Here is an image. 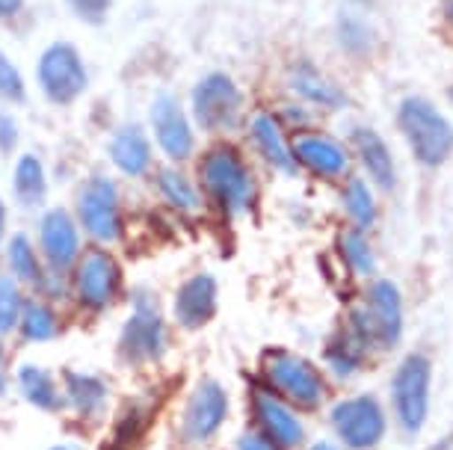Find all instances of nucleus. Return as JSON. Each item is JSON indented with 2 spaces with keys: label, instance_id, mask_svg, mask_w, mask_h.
Wrapping results in <instances>:
<instances>
[{
  "label": "nucleus",
  "instance_id": "nucleus-17",
  "mask_svg": "<svg viewBox=\"0 0 453 450\" xmlns=\"http://www.w3.org/2000/svg\"><path fill=\"white\" fill-rule=\"evenodd\" d=\"M107 155L125 178H142L149 175L151 164H155V149H151L149 133L140 125H122L113 131L107 142Z\"/></svg>",
  "mask_w": 453,
  "mask_h": 450
},
{
  "label": "nucleus",
  "instance_id": "nucleus-24",
  "mask_svg": "<svg viewBox=\"0 0 453 450\" xmlns=\"http://www.w3.org/2000/svg\"><path fill=\"white\" fill-rule=\"evenodd\" d=\"M155 184H157L160 199L173 210H178V214H196V210L202 208V196H199V190H196V184L178 166L157 169Z\"/></svg>",
  "mask_w": 453,
  "mask_h": 450
},
{
  "label": "nucleus",
  "instance_id": "nucleus-34",
  "mask_svg": "<svg viewBox=\"0 0 453 450\" xmlns=\"http://www.w3.org/2000/svg\"><path fill=\"white\" fill-rule=\"evenodd\" d=\"M68 10L74 12V19L83 24H104L110 15L113 0H65Z\"/></svg>",
  "mask_w": 453,
  "mask_h": 450
},
{
  "label": "nucleus",
  "instance_id": "nucleus-36",
  "mask_svg": "<svg viewBox=\"0 0 453 450\" xmlns=\"http://www.w3.org/2000/svg\"><path fill=\"white\" fill-rule=\"evenodd\" d=\"M234 450H279L267 436H258V432H243L241 439H237Z\"/></svg>",
  "mask_w": 453,
  "mask_h": 450
},
{
  "label": "nucleus",
  "instance_id": "nucleus-3",
  "mask_svg": "<svg viewBox=\"0 0 453 450\" xmlns=\"http://www.w3.org/2000/svg\"><path fill=\"white\" fill-rule=\"evenodd\" d=\"M36 83L45 101L54 107H72L74 101H81L89 89V72L81 50L72 42H50L39 54Z\"/></svg>",
  "mask_w": 453,
  "mask_h": 450
},
{
  "label": "nucleus",
  "instance_id": "nucleus-44",
  "mask_svg": "<svg viewBox=\"0 0 453 450\" xmlns=\"http://www.w3.org/2000/svg\"><path fill=\"white\" fill-rule=\"evenodd\" d=\"M450 98H453V89H450Z\"/></svg>",
  "mask_w": 453,
  "mask_h": 450
},
{
  "label": "nucleus",
  "instance_id": "nucleus-12",
  "mask_svg": "<svg viewBox=\"0 0 453 450\" xmlns=\"http://www.w3.org/2000/svg\"><path fill=\"white\" fill-rule=\"evenodd\" d=\"M332 430L349 450H373L386 439V412L371 394L347 397L332 409Z\"/></svg>",
  "mask_w": 453,
  "mask_h": 450
},
{
  "label": "nucleus",
  "instance_id": "nucleus-33",
  "mask_svg": "<svg viewBox=\"0 0 453 450\" xmlns=\"http://www.w3.org/2000/svg\"><path fill=\"white\" fill-rule=\"evenodd\" d=\"M338 39L341 48L349 50V54H365L367 45H371V30L365 27V21L353 19V15H344L338 21Z\"/></svg>",
  "mask_w": 453,
  "mask_h": 450
},
{
  "label": "nucleus",
  "instance_id": "nucleus-43",
  "mask_svg": "<svg viewBox=\"0 0 453 450\" xmlns=\"http://www.w3.org/2000/svg\"><path fill=\"white\" fill-rule=\"evenodd\" d=\"M48 450H81L78 445H57V447H48Z\"/></svg>",
  "mask_w": 453,
  "mask_h": 450
},
{
  "label": "nucleus",
  "instance_id": "nucleus-19",
  "mask_svg": "<svg viewBox=\"0 0 453 450\" xmlns=\"http://www.w3.org/2000/svg\"><path fill=\"white\" fill-rule=\"evenodd\" d=\"M250 137L255 142V149L261 151L264 160H267L273 169H281L285 175H294L296 160H294V155H290V146H288V140H285V131H281V125L276 122V118H273L270 113L252 116Z\"/></svg>",
  "mask_w": 453,
  "mask_h": 450
},
{
  "label": "nucleus",
  "instance_id": "nucleus-10",
  "mask_svg": "<svg viewBox=\"0 0 453 450\" xmlns=\"http://www.w3.org/2000/svg\"><path fill=\"white\" fill-rule=\"evenodd\" d=\"M149 125L166 160L184 164L196 151V125L173 92H157L149 104Z\"/></svg>",
  "mask_w": 453,
  "mask_h": 450
},
{
  "label": "nucleus",
  "instance_id": "nucleus-35",
  "mask_svg": "<svg viewBox=\"0 0 453 450\" xmlns=\"http://www.w3.org/2000/svg\"><path fill=\"white\" fill-rule=\"evenodd\" d=\"M19 146V122L12 118V113H0V151L12 155Z\"/></svg>",
  "mask_w": 453,
  "mask_h": 450
},
{
  "label": "nucleus",
  "instance_id": "nucleus-26",
  "mask_svg": "<svg viewBox=\"0 0 453 450\" xmlns=\"http://www.w3.org/2000/svg\"><path fill=\"white\" fill-rule=\"evenodd\" d=\"M6 264H10V276L19 285H36L42 287V264H39V255L36 246L27 234H12L10 243H6Z\"/></svg>",
  "mask_w": 453,
  "mask_h": 450
},
{
  "label": "nucleus",
  "instance_id": "nucleus-5",
  "mask_svg": "<svg viewBox=\"0 0 453 450\" xmlns=\"http://www.w3.org/2000/svg\"><path fill=\"white\" fill-rule=\"evenodd\" d=\"M243 113V92L232 74L211 72L196 80L190 92V118L204 133L232 131Z\"/></svg>",
  "mask_w": 453,
  "mask_h": 450
},
{
  "label": "nucleus",
  "instance_id": "nucleus-42",
  "mask_svg": "<svg viewBox=\"0 0 453 450\" xmlns=\"http://www.w3.org/2000/svg\"><path fill=\"white\" fill-rule=\"evenodd\" d=\"M309 450H338V447L332 445V441H314V445H311Z\"/></svg>",
  "mask_w": 453,
  "mask_h": 450
},
{
  "label": "nucleus",
  "instance_id": "nucleus-25",
  "mask_svg": "<svg viewBox=\"0 0 453 450\" xmlns=\"http://www.w3.org/2000/svg\"><path fill=\"white\" fill-rule=\"evenodd\" d=\"M15 382H19L24 400L42 412H54L59 409V403H63L57 379L50 377L45 368H39V364H21L19 373H15Z\"/></svg>",
  "mask_w": 453,
  "mask_h": 450
},
{
  "label": "nucleus",
  "instance_id": "nucleus-15",
  "mask_svg": "<svg viewBox=\"0 0 453 450\" xmlns=\"http://www.w3.org/2000/svg\"><path fill=\"white\" fill-rule=\"evenodd\" d=\"M252 409H255V418L261 423L264 436L279 450H296L303 445V439H305L303 421L296 418L290 403L281 400L279 394L267 392V388H258V392L252 394Z\"/></svg>",
  "mask_w": 453,
  "mask_h": 450
},
{
  "label": "nucleus",
  "instance_id": "nucleus-41",
  "mask_svg": "<svg viewBox=\"0 0 453 450\" xmlns=\"http://www.w3.org/2000/svg\"><path fill=\"white\" fill-rule=\"evenodd\" d=\"M430 450H453V436H444L441 441H435Z\"/></svg>",
  "mask_w": 453,
  "mask_h": 450
},
{
  "label": "nucleus",
  "instance_id": "nucleus-38",
  "mask_svg": "<svg viewBox=\"0 0 453 450\" xmlns=\"http://www.w3.org/2000/svg\"><path fill=\"white\" fill-rule=\"evenodd\" d=\"M439 6H441V19L444 24L453 30V0H439Z\"/></svg>",
  "mask_w": 453,
  "mask_h": 450
},
{
  "label": "nucleus",
  "instance_id": "nucleus-28",
  "mask_svg": "<svg viewBox=\"0 0 453 450\" xmlns=\"http://www.w3.org/2000/svg\"><path fill=\"white\" fill-rule=\"evenodd\" d=\"M344 210L358 228H371L376 219V202L373 193L362 178H349V184L344 187Z\"/></svg>",
  "mask_w": 453,
  "mask_h": 450
},
{
  "label": "nucleus",
  "instance_id": "nucleus-2",
  "mask_svg": "<svg viewBox=\"0 0 453 450\" xmlns=\"http://www.w3.org/2000/svg\"><path fill=\"white\" fill-rule=\"evenodd\" d=\"M397 122L424 166H441L453 155V125L426 98H406L397 110Z\"/></svg>",
  "mask_w": 453,
  "mask_h": 450
},
{
  "label": "nucleus",
  "instance_id": "nucleus-29",
  "mask_svg": "<svg viewBox=\"0 0 453 450\" xmlns=\"http://www.w3.org/2000/svg\"><path fill=\"white\" fill-rule=\"evenodd\" d=\"M21 309H24L21 285L12 276H0V335L12 332L19 326Z\"/></svg>",
  "mask_w": 453,
  "mask_h": 450
},
{
  "label": "nucleus",
  "instance_id": "nucleus-13",
  "mask_svg": "<svg viewBox=\"0 0 453 450\" xmlns=\"http://www.w3.org/2000/svg\"><path fill=\"white\" fill-rule=\"evenodd\" d=\"M39 249L42 258L48 261V273L65 276L83 255L78 219L63 208L45 210L39 219Z\"/></svg>",
  "mask_w": 453,
  "mask_h": 450
},
{
  "label": "nucleus",
  "instance_id": "nucleus-32",
  "mask_svg": "<svg viewBox=\"0 0 453 450\" xmlns=\"http://www.w3.org/2000/svg\"><path fill=\"white\" fill-rule=\"evenodd\" d=\"M362 350L365 347L358 344L353 335H347L344 341H335L326 353L329 368L335 370L338 377H353V373H358V364H362Z\"/></svg>",
  "mask_w": 453,
  "mask_h": 450
},
{
  "label": "nucleus",
  "instance_id": "nucleus-40",
  "mask_svg": "<svg viewBox=\"0 0 453 450\" xmlns=\"http://www.w3.org/2000/svg\"><path fill=\"white\" fill-rule=\"evenodd\" d=\"M6 392V368H4V347H0V394Z\"/></svg>",
  "mask_w": 453,
  "mask_h": 450
},
{
  "label": "nucleus",
  "instance_id": "nucleus-6",
  "mask_svg": "<svg viewBox=\"0 0 453 450\" xmlns=\"http://www.w3.org/2000/svg\"><path fill=\"white\" fill-rule=\"evenodd\" d=\"M430 382L433 364L424 353H409L397 364L391 379V400H395V418L406 436H418L430 418Z\"/></svg>",
  "mask_w": 453,
  "mask_h": 450
},
{
  "label": "nucleus",
  "instance_id": "nucleus-8",
  "mask_svg": "<svg viewBox=\"0 0 453 450\" xmlns=\"http://www.w3.org/2000/svg\"><path fill=\"white\" fill-rule=\"evenodd\" d=\"M264 377L285 403L303 406V409H314L326 397V382H323L320 370L314 368L309 359L288 350H273L264 359Z\"/></svg>",
  "mask_w": 453,
  "mask_h": 450
},
{
  "label": "nucleus",
  "instance_id": "nucleus-1",
  "mask_svg": "<svg viewBox=\"0 0 453 450\" xmlns=\"http://www.w3.org/2000/svg\"><path fill=\"white\" fill-rule=\"evenodd\" d=\"M199 184L226 217H243L255 205V178L232 146L204 151L199 160Z\"/></svg>",
  "mask_w": 453,
  "mask_h": 450
},
{
  "label": "nucleus",
  "instance_id": "nucleus-21",
  "mask_svg": "<svg viewBox=\"0 0 453 450\" xmlns=\"http://www.w3.org/2000/svg\"><path fill=\"white\" fill-rule=\"evenodd\" d=\"M65 400L74 412L83 415V418H96V415L104 412L107 406V382L96 377V373L87 370H65Z\"/></svg>",
  "mask_w": 453,
  "mask_h": 450
},
{
  "label": "nucleus",
  "instance_id": "nucleus-7",
  "mask_svg": "<svg viewBox=\"0 0 453 450\" xmlns=\"http://www.w3.org/2000/svg\"><path fill=\"white\" fill-rule=\"evenodd\" d=\"M78 225L101 246H113L122 240V196L113 178L92 175L78 190Z\"/></svg>",
  "mask_w": 453,
  "mask_h": 450
},
{
  "label": "nucleus",
  "instance_id": "nucleus-27",
  "mask_svg": "<svg viewBox=\"0 0 453 450\" xmlns=\"http://www.w3.org/2000/svg\"><path fill=\"white\" fill-rule=\"evenodd\" d=\"M19 329L30 344L54 341V338L59 335V320H57V314L50 305L39 302V300H30V302H24V309H21Z\"/></svg>",
  "mask_w": 453,
  "mask_h": 450
},
{
  "label": "nucleus",
  "instance_id": "nucleus-31",
  "mask_svg": "<svg viewBox=\"0 0 453 450\" xmlns=\"http://www.w3.org/2000/svg\"><path fill=\"white\" fill-rule=\"evenodd\" d=\"M0 101H6V104H12V107H19L27 101V83H24V74L4 50H0Z\"/></svg>",
  "mask_w": 453,
  "mask_h": 450
},
{
  "label": "nucleus",
  "instance_id": "nucleus-39",
  "mask_svg": "<svg viewBox=\"0 0 453 450\" xmlns=\"http://www.w3.org/2000/svg\"><path fill=\"white\" fill-rule=\"evenodd\" d=\"M6 237V205H4V196H0V243Z\"/></svg>",
  "mask_w": 453,
  "mask_h": 450
},
{
  "label": "nucleus",
  "instance_id": "nucleus-16",
  "mask_svg": "<svg viewBox=\"0 0 453 450\" xmlns=\"http://www.w3.org/2000/svg\"><path fill=\"white\" fill-rule=\"evenodd\" d=\"M219 305V285L211 273H196L175 291L173 314L175 324L184 329H202L211 324Z\"/></svg>",
  "mask_w": 453,
  "mask_h": 450
},
{
  "label": "nucleus",
  "instance_id": "nucleus-23",
  "mask_svg": "<svg viewBox=\"0 0 453 450\" xmlns=\"http://www.w3.org/2000/svg\"><path fill=\"white\" fill-rule=\"evenodd\" d=\"M12 193L24 208H39L48 196V172L36 155H21L12 169Z\"/></svg>",
  "mask_w": 453,
  "mask_h": 450
},
{
  "label": "nucleus",
  "instance_id": "nucleus-30",
  "mask_svg": "<svg viewBox=\"0 0 453 450\" xmlns=\"http://www.w3.org/2000/svg\"><path fill=\"white\" fill-rule=\"evenodd\" d=\"M341 252H344V261L349 264L356 276H371L376 261H373V252H371V243L362 232H347L341 237Z\"/></svg>",
  "mask_w": 453,
  "mask_h": 450
},
{
  "label": "nucleus",
  "instance_id": "nucleus-11",
  "mask_svg": "<svg viewBox=\"0 0 453 450\" xmlns=\"http://www.w3.org/2000/svg\"><path fill=\"white\" fill-rule=\"evenodd\" d=\"M72 285L83 309L104 311L116 302L119 291H122V267L107 249H92L78 258Z\"/></svg>",
  "mask_w": 453,
  "mask_h": 450
},
{
  "label": "nucleus",
  "instance_id": "nucleus-22",
  "mask_svg": "<svg viewBox=\"0 0 453 450\" xmlns=\"http://www.w3.org/2000/svg\"><path fill=\"white\" fill-rule=\"evenodd\" d=\"M353 146H356L358 160L365 164L373 181L380 184L382 190H391V187H395V160H391L386 140H382L373 127H356Z\"/></svg>",
  "mask_w": 453,
  "mask_h": 450
},
{
  "label": "nucleus",
  "instance_id": "nucleus-37",
  "mask_svg": "<svg viewBox=\"0 0 453 450\" xmlns=\"http://www.w3.org/2000/svg\"><path fill=\"white\" fill-rule=\"evenodd\" d=\"M24 12V0H0V21H15Z\"/></svg>",
  "mask_w": 453,
  "mask_h": 450
},
{
  "label": "nucleus",
  "instance_id": "nucleus-4",
  "mask_svg": "<svg viewBox=\"0 0 453 450\" xmlns=\"http://www.w3.org/2000/svg\"><path fill=\"white\" fill-rule=\"evenodd\" d=\"M349 335L362 347H395L400 341V335H403V300H400L395 282L380 278L371 285L365 305L349 317Z\"/></svg>",
  "mask_w": 453,
  "mask_h": 450
},
{
  "label": "nucleus",
  "instance_id": "nucleus-18",
  "mask_svg": "<svg viewBox=\"0 0 453 450\" xmlns=\"http://www.w3.org/2000/svg\"><path fill=\"white\" fill-rule=\"evenodd\" d=\"M290 155L303 169H309L318 178H341L347 172L349 157L344 146H338L335 140L323 137V133H303L294 140Z\"/></svg>",
  "mask_w": 453,
  "mask_h": 450
},
{
  "label": "nucleus",
  "instance_id": "nucleus-14",
  "mask_svg": "<svg viewBox=\"0 0 453 450\" xmlns=\"http://www.w3.org/2000/svg\"><path fill=\"white\" fill-rule=\"evenodd\" d=\"M226 418H228V392L217 379H202L184 406L181 432L193 445H204V441H211L222 430Z\"/></svg>",
  "mask_w": 453,
  "mask_h": 450
},
{
  "label": "nucleus",
  "instance_id": "nucleus-20",
  "mask_svg": "<svg viewBox=\"0 0 453 450\" xmlns=\"http://www.w3.org/2000/svg\"><path fill=\"white\" fill-rule=\"evenodd\" d=\"M290 89L296 92L303 101H309L314 107L323 110H341L347 104L344 89H338L326 74H320L311 63H299L294 72H290Z\"/></svg>",
  "mask_w": 453,
  "mask_h": 450
},
{
  "label": "nucleus",
  "instance_id": "nucleus-9",
  "mask_svg": "<svg viewBox=\"0 0 453 450\" xmlns=\"http://www.w3.org/2000/svg\"><path fill=\"white\" fill-rule=\"evenodd\" d=\"M119 350L127 362L145 364L157 362L166 353V324L157 309V300L145 291L134 294L131 317L125 320L122 335H119Z\"/></svg>",
  "mask_w": 453,
  "mask_h": 450
}]
</instances>
